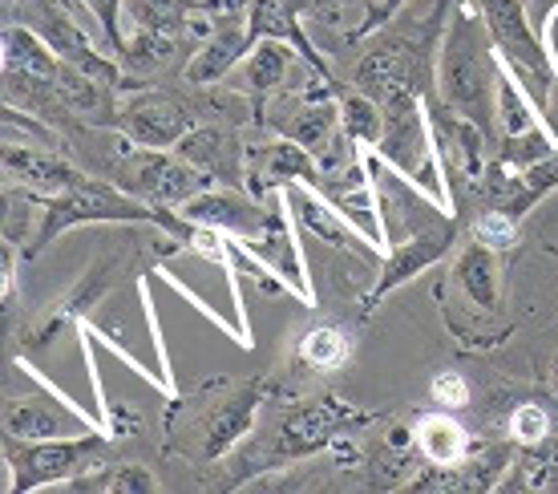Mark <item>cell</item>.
Instances as JSON below:
<instances>
[{
  "label": "cell",
  "mask_w": 558,
  "mask_h": 494,
  "mask_svg": "<svg viewBox=\"0 0 558 494\" xmlns=\"http://www.w3.org/2000/svg\"><path fill=\"white\" fill-rule=\"evenodd\" d=\"M373 422H377V413L361 410L349 397L324 394V397H307V401H292L276 418L264 446L252 450L247 474H255V470H279L288 467V462H304V458L328 454L336 434L361 430V425H373Z\"/></svg>",
  "instance_id": "3957f363"
},
{
  "label": "cell",
  "mask_w": 558,
  "mask_h": 494,
  "mask_svg": "<svg viewBox=\"0 0 558 494\" xmlns=\"http://www.w3.org/2000/svg\"><path fill=\"white\" fill-rule=\"evenodd\" d=\"M429 397L441 410H465V406H474V385L461 369H441L429 382Z\"/></svg>",
  "instance_id": "f546056e"
},
{
  "label": "cell",
  "mask_w": 558,
  "mask_h": 494,
  "mask_svg": "<svg viewBox=\"0 0 558 494\" xmlns=\"http://www.w3.org/2000/svg\"><path fill=\"white\" fill-rule=\"evenodd\" d=\"M267 401V385L264 382H247L231 389L227 397L210 401L207 410L198 413L195 422V438H198V462H219L231 450H239L247 434L255 430V418Z\"/></svg>",
  "instance_id": "30bf717a"
},
{
  "label": "cell",
  "mask_w": 558,
  "mask_h": 494,
  "mask_svg": "<svg viewBox=\"0 0 558 494\" xmlns=\"http://www.w3.org/2000/svg\"><path fill=\"white\" fill-rule=\"evenodd\" d=\"M506 438L514 442L518 450H526V446H546V442L555 438V418L546 410L543 401H518L514 410L506 413Z\"/></svg>",
  "instance_id": "4316f807"
},
{
  "label": "cell",
  "mask_w": 558,
  "mask_h": 494,
  "mask_svg": "<svg viewBox=\"0 0 558 494\" xmlns=\"http://www.w3.org/2000/svg\"><path fill=\"white\" fill-rule=\"evenodd\" d=\"M413 442H417V454L429 462V467H461L470 462L477 442L470 438V430L453 418V410H433L417 413L413 418Z\"/></svg>",
  "instance_id": "d6986e66"
},
{
  "label": "cell",
  "mask_w": 558,
  "mask_h": 494,
  "mask_svg": "<svg viewBox=\"0 0 558 494\" xmlns=\"http://www.w3.org/2000/svg\"><path fill=\"white\" fill-rule=\"evenodd\" d=\"M550 385H555V389H558V353L550 357Z\"/></svg>",
  "instance_id": "d6a6232c"
},
{
  "label": "cell",
  "mask_w": 558,
  "mask_h": 494,
  "mask_svg": "<svg viewBox=\"0 0 558 494\" xmlns=\"http://www.w3.org/2000/svg\"><path fill=\"white\" fill-rule=\"evenodd\" d=\"M283 198H288V207H292V219H295V227H300V236H312V240L328 243V248L344 252L349 260L368 264L373 272L380 268L377 248L364 240L344 215L336 212L332 203H328V195H324L316 183H288L283 186Z\"/></svg>",
  "instance_id": "8fae6325"
},
{
  "label": "cell",
  "mask_w": 558,
  "mask_h": 494,
  "mask_svg": "<svg viewBox=\"0 0 558 494\" xmlns=\"http://www.w3.org/2000/svg\"><path fill=\"white\" fill-rule=\"evenodd\" d=\"M110 434L85 430V434H61L45 442H21L4 434V491L28 494L41 486H65L85 470H101V454L110 446Z\"/></svg>",
  "instance_id": "5b68a950"
},
{
  "label": "cell",
  "mask_w": 558,
  "mask_h": 494,
  "mask_svg": "<svg viewBox=\"0 0 558 494\" xmlns=\"http://www.w3.org/2000/svg\"><path fill=\"white\" fill-rule=\"evenodd\" d=\"M16 248L21 243H0V255H4V284H0V300H4V309L13 304V292H16Z\"/></svg>",
  "instance_id": "1f68e13d"
},
{
  "label": "cell",
  "mask_w": 558,
  "mask_h": 494,
  "mask_svg": "<svg viewBox=\"0 0 558 494\" xmlns=\"http://www.w3.org/2000/svg\"><path fill=\"white\" fill-rule=\"evenodd\" d=\"M320 162L307 155L300 142L279 138L271 146H259L252 150V179H247V191L259 198H267L271 191L288 183H316L320 179Z\"/></svg>",
  "instance_id": "ac0fdd59"
},
{
  "label": "cell",
  "mask_w": 558,
  "mask_h": 494,
  "mask_svg": "<svg viewBox=\"0 0 558 494\" xmlns=\"http://www.w3.org/2000/svg\"><path fill=\"white\" fill-rule=\"evenodd\" d=\"M113 284H118V252H106L98 255V264L85 272L82 280L73 284L65 297L57 300L53 309L41 316V325L28 333L25 349H45V345H57L65 328H77L82 321H89L98 304L113 292Z\"/></svg>",
  "instance_id": "5bb4252c"
},
{
  "label": "cell",
  "mask_w": 558,
  "mask_h": 494,
  "mask_svg": "<svg viewBox=\"0 0 558 494\" xmlns=\"http://www.w3.org/2000/svg\"><path fill=\"white\" fill-rule=\"evenodd\" d=\"M494 101H498V138H522V134H534V130H555L546 110L534 101V94L522 85V77L506 61H498Z\"/></svg>",
  "instance_id": "7402d4cb"
},
{
  "label": "cell",
  "mask_w": 558,
  "mask_h": 494,
  "mask_svg": "<svg viewBox=\"0 0 558 494\" xmlns=\"http://www.w3.org/2000/svg\"><path fill=\"white\" fill-rule=\"evenodd\" d=\"M243 98H198V94H174V89H130L126 98H118V122L113 130L134 146H150V150H174L186 134L210 118L239 122V113H227L223 106H235Z\"/></svg>",
  "instance_id": "277c9868"
},
{
  "label": "cell",
  "mask_w": 558,
  "mask_h": 494,
  "mask_svg": "<svg viewBox=\"0 0 558 494\" xmlns=\"http://www.w3.org/2000/svg\"><path fill=\"white\" fill-rule=\"evenodd\" d=\"M174 150H179L191 167L210 174L215 183L247 186V179H252V150H247V142H239L235 122L210 118V122L191 130Z\"/></svg>",
  "instance_id": "4fadbf2b"
},
{
  "label": "cell",
  "mask_w": 558,
  "mask_h": 494,
  "mask_svg": "<svg viewBox=\"0 0 558 494\" xmlns=\"http://www.w3.org/2000/svg\"><path fill=\"white\" fill-rule=\"evenodd\" d=\"M252 49H255V45H252V37H247V16H243V21H215L207 37L198 41L195 57L186 61L182 77H186V85H191V89L219 85L227 73L239 70V65L247 61V53H252Z\"/></svg>",
  "instance_id": "e0dca14e"
},
{
  "label": "cell",
  "mask_w": 558,
  "mask_h": 494,
  "mask_svg": "<svg viewBox=\"0 0 558 494\" xmlns=\"http://www.w3.org/2000/svg\"><path fill=\"white\" fill-rule=\"evenodd\" d=\"M336 101H340L344 138H349L356 150H373L380 142V101L361 94L356 85H340V82H336Z\"/></svg>",
  "instance_id": "d4e9b609"
},
{
  "label": "cell",
  "mask_w": 558,
  "mask_h": 494,
  "mask_svg": "<svg viewBox=\"0 0 558 494\" xmlns=\"http://www.w3.org/2000/svg\"><path fill=\"white\" fill-rule=\"evenodd\" d=\"M352 353H356V337L344 325L324 321V325H312L295 337L292 365L300 373H312V377H332V373L349 365Z\"/></svg>",
  "instance_id": "44dd1931"
},
{
  "label": "cell",
  "mask_w": 558,
  "mask_h": 494,
  "mask_svg": "<svg viewBox=\"0 0 558 494\" xmlns=\"http://www.w3.org/2000/svg\"><path fill=\"white\" fill-rule=\"evenodd\" d=\"M4 434L21 442H45L70 434V425L61 422L49 406H33V401H9L4 406Z\"/></svg>",
  "instance_id": "484cf974"
},
{
  "label": "cell",
  "mask_w": 558,
  "mask_h": 494,
  "mask_svg": "<svg viewBox=\"0 0 558 494\" xmlns=\"http://www.w3.org/2000/svg\"><path fill=\"white\" fill-rule=\"evenodd\" d=\"M122 13L134 21V28L182 37V33H195V16L203 13V0H126Z\"/></svg>",
  "instance_id": "cb8c5ba5"
},
{
  "label": "cell",
  "mask_w": 558,
  "mask_h": 494,
  "mask_svg": "<svg viewBox=\"0 0 558 494\" xmlns=\"http://www.w3.org/2000/svg\"><path fill=\"white\" fill-rule=\"evenodd\" d=\"M0 162H4V186L28 191V195H37V198H53L85 179L82 170L73 167V162H65L53 146L4 142V146H0Z\"/></svg>",
  "instance_id": "9a60e30c"
},
{
  "label": "cell",
  "mask_w": 558,
  "mask_h": 494,
  "mask_svg": "<svg viewBox=\"0 0 558 494\" xmlns=\"http://www.w3.org/2000/svg\"><path fill=\"white\" fill-rule=\"evenodd\" d=\"M82 224H150L158 231H167L170 240H186L191 236V224L182 219L174 207H154V203H142L130 191H122L110 179H98V174H85L82 183H73L70 191H61L53 198H41V224L33 231V240L21 255L33 260L41 255L45 248H53L70 227Z\"/></svg>",
  "instance_id": "7a4b0ae2"
},
{
  "label": "cell",
  "mask_w": 558,
  "mask_h": 494,
  "mask_svg": "<svg viewBox=\"0 0 558 494\" xmlns=\"http://www.w3.org/2000/svg\"><path fill=\"white\" fill-rule=\"evenodd\" d=\"M0 53H4V73H16V77H33V82H61L70 61L45 45L41 33H33L28 25H16V21H4V37H0Z\"/></svg>",
  "instance_id": "ffe728a7"
},
{
  "label": "cell",
  "mask_w": 558,
  "mask_h": 494,
  "mask_svg": "<svg viewBox=\"0 0 558 494\" xmlns=\"http://www.w3.org/2000/svg\"><path fill=\"white\" fill-rule=\"evenodd\" d=\"M409 0H377V4H368V13H364V21L356 28H352L349 37H344V41L349 45H361L364 37H373V33H377V28H385L392 21V16L401 13V9H405Z\"/></svg>",
  "instance_id": "4dcf8cb0"
},
{
  "label": "cell",
  "mask_w": 558,
  "mask_h": 494,
  "mask_svg": "<svg viewBox=\"0 0 558 494\" xmlns=\"http://www.w3.org/2000/svg\"><path fill=\"white\" fill-rule=\"evenodd\" d=\"M477 9L486 16V28L494 37V53L522 77V85L534 94V101L546 110V98L558 85V73L546 57L543 33L531 25V13L522 0H477Z\"/></svg>",
  "instance_id": "52a82bcc"
},
{
  "label": "cell",
  "mask_w": 558,
  "mask_h": 494,
  "mask_svg": "<svg viewBox=\"0 0 558 494\" xmlns=\"http://www.w3.org/2000/svg\"><path fill=\"white\" fill-rule=\"evenodd\" d=\"M106 179L154 207H179L215 183L210 174L191 167L179 150H150V146H134V142L118 146V155L106 167Z\"/></svg>",
  "instance_id": "8992f818"
},
{
  "label": "cell",
  "mask_w": 558,
  "mask_h": 494,
  "mask_svg": "<svg viewBox=\"0 0 558 494\" xmlns=\"http://www.w3.org/2000/svg\"><path fill=\"white\" fill-rule=\"evenodd\" d=\"M518 219L514 212H506V207H482V212L470 219V240L486 243L489 252H510V248H518Z\"/></svg>",
  "instance_id": "f1b7e54d"
},
{
  "label": "cell",
  "mask_w": 558,
  "mask_h": 494,
  "mask_svg": "<svg viewBox=\"0 0 558 494\" xmlns=\"http://www.w3.org/2000/svg\"><path fill=\"white\" fill-rule=\"evenodd\" d=\"M295 61H304V57L295 53L292 45L255 41V49L247 53V61L239 65V73H243V89H247V101H252L255 110H259L271 94H279V89L288 85Z\"/></svg>",
  "instance_id": "603a6c76"
},
{
  "label": "cell",
  "mask_w": 558,
  "mask_h": 494,
  "mask_svg": "<svg viewBox=\"0 0 558 494\" xmlns=\"http://www.w3.org/2000/svg\"><path fill=\"white\" fill-rule=\"evenodd\" d=\"M312 9H332V0H252V9H247V37L255 41H283L292 45L295 53L304 57V65L336 82L332 77V61L312 45L304 28V16Z\"/></svg>",
  "instance_id": "7c38bea8"
},
{
  "label": "cell",
  "mask_w": 558,
  "mask_h": 494,
  "mask_svg": "<svg viewBox=\"0 0 558 494\" xmlns=\"http://www.w3.org/2000/svg\"><path fill=\"white\" fill-rule=\"evenodd\" d=\"M174 212L195 227H215V231H227V236H239V240H259V236H267L271 219H276V195L259 198L247 186L210 183L207 191L179 203Z\"/></svg>",
  "instance_id": "9c48e42d"
},
{
  "label": "cell",
  "mask_w": 558,
  "mask_h": 494,
  "mask_svg": "<svg viewBox=\"0 0 558 494\" xmlns=\"http://www.w3.org/2000/svg\"><path fill=\"white\" fill-rule=\"evenodd\" d=\"M550 470H555V446H526L514 454L510 462V479H502L506 491H543L550 486Z\"/></svg>",
  "instance_id": "83f0119b"
},
{
  "label": "cell",
  "mask_w": 558,
  "mask_h": 494,
  "mask_svg": "<svg viewBox=\"0 0 558 494\" xmlns=\"http://www.w3.org/2000/svg\"><path fill=\"white\" fill-rule=\"evenodd\" d=\"M449 292H458L465 312H474L482 321H494L502 312V264L498 252H489L486 243L465 240L453 252L449 268Z\"/></svg>",
  "instance_id": "2e32d148"
},
{
  "label": "cell",
  "mask_w": 558,
  "mask_h": 494,
  "mask_svg": "<svg viewBox=\"0 0 558 494\" xmlns=\"http://www.w3.org/2000/svg\"><path fill=\"white\" fill-rule=\"evenodd\" d=\"M498 53L477 0H458L449 13L441 53H437V98L453 113L498 134Z\"/></svg>",
  "instance_id": "6da1fadb"
},
{
  "label": "cell",
  "mask_w": 558,
  "mask_h": 494,
  "mask_svg": "<svg viewBox=\"0 0 558 494\" xmlns=\"http://www.w3.org/2000/svg\"><path fill=\"white\" fill-rule=\"evenodd\" d=\"M458 248H461L458 215H446L441 224L421 227V231H413V236H405V240H397L389 248V255L380 260L377 276H373V284H368V292L361 297V312L368 316L389 292H397V288L409 280H417L421 272L433 268V264H441V260L453 255Z\"/></svg>",
  "instance_id": "ba28073f"
}]
</instances>
